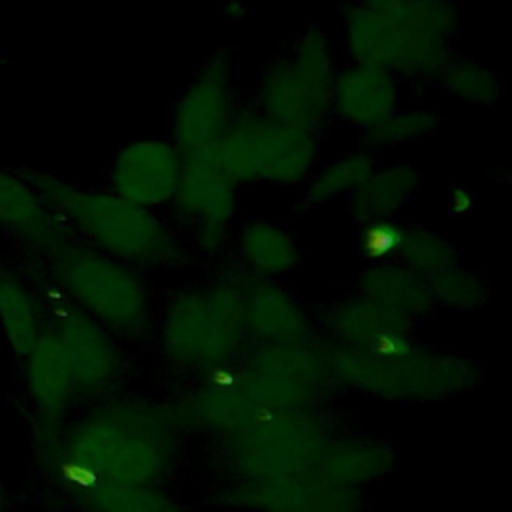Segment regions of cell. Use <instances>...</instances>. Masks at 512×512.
<instances>
[{
  "label": "cell",
  "instance_id": "obj_12",
  "mask_svg": "<svg viewBox=\"0 0 512 512\" xmlns=\"http://www.w3.org/2000/svg\"><path fill=\"white\" fill-rule=\"evenodd\" d=\"M234 50L220 46L206 56L172 108V142L182 154L222 138L234 114Z\"/></svg>",
  "mask_w": 512,
  "mask_h": 512
},
{
  "label": "cell",
  "instance_id": "obj_3",
  "mask_svg": "<svg viewBox=\"0 0 512 512\" xmlns=\"http://www.w3.org/2000/svg\"><path fill=\"white\" fill-rule=\"evenodd\" d=\"M244 274L228 270L206 286L174 292L160 318V348L186 372L210 376L238 362L244 340Z\"/></svg>",
  "mask_w": 512,
  "mask_h": 512
},
{
  "label": "cell",
  "instance_id": "obj_21",
  "mask_svg": "<svg viewBox=\"0 0 512 512\" xmlns=\"http://www.w3.org/2000/svg\"><path fill=\"white\" fill-rule=\"evenodd\" d=\"M244 328L254 344L298 342L312 338L302 304L274 278L244 274Z\"/></svg>",
  "mask_w": 512,
  "mask_h": 512
},
{
  "label": "cell",
  "instance_id": "obj_23",
  "mask_svg": "<svg viewBox=\"0 0 512 512\" xmlns=\"http://www.w3.org/2000/svg\"><path fill=\"white\" fill-rule=\"evenodd\" d=\"M420 184L422 172L410 162L376 166L348 194L350 214L360 226L394 220V216L406 206Z\"/></svg>",
  "mask_w": 512,
  "mask_h": 512
},
{
  "label": "cell",
  "instance_id": "obj_30",
  "mask_svg": "<svg viewBox=\"0 0 512 512\" xmlns=\"http://www.w3.org/2000/svg\"><path fill=\"white\" fill-rule=\"evenodd\" d=\"M434 80L456 100L476 108L494 106L502 92L500 76L492 66L460 54H452Z\"/></svg>",
  "mask_w": 512,
  "mask_h": 512
},
{
  "label": "cell",
  "instance_id": "obj_32",
  "mask_svg": "<svg viewBox=\"0 0 512 512\" xmlns=\"http://www.w3.org/2000/svg\"><path fill=\"white\" fill-rule=\"evenodd\" d=\"M426 282L430 286L436 306L452 310H478L486 304L490 296L486 280L478 272L464 268L458 262L432 274L430 278H426Z\"/></svg>",
  "mask_w": 512,
  "mask_h": 512
},
{
  "label": "cell",
  "instance_id": "obj_17",
  "mask_svg": "<svg viewBox=\"0 0 512 512\" xmlns=\"http://www.w3.org/2000/svg\"><path fill=\"white\" fill-rule=\"evenodd\" d=\"M328 342L368 354H396L410 348L414 322L362 296L360 292L336 300L326 312Z\"/></svg>",
  "mask_w": 512,
  "mask_h": 512
},
{
  "label": "cell",
  "instance_id": "obj_34",
  "mask_svg": "<svg viewBox=\"0 0 512 512\" xmlns=\"http://www.w3.org/2000/svg\"><path fill=\"white\" fill-rule=\"evenodd\" d=\"M474 208V196L464 184H456L448 190V210L452 214L464 216L470 214Z\"/></svg>",
  "mask_w": 512,
  "mask_h": 512
},
{
  "label": "cell",
  "instance_id": "obj_20",
  "mask_svg": "<svg viewBox=\"0 0 512 512\" xmlns=\"http://www.w3.org/2000/svg\"><path fill=\"white\" fill-rule=\"evenodd\" d=\"M400 82L384 68L350 62L336 70L332 116L366 134L400 106Z\"/></svg>",
  "mask_w": 512,
  "mask_h": 512
},
{
  "label": "cell",
  "instance_id": "obj_8",
  "mask_svg": "<svg viewBox=\"0 0 512 512\" xmlns=\"http://www.w3.org/2000/svg\"><path fill=\"white\" fill-rule=\"evenodd\" d=\"M216 148L238 186H298L318 168L320 136L248 108L236 110Z\"/></svg>",
  "mask_w": 512,
  "mask_h": 512
},
{
  "label": "cell",
  "instance_id": "obj_5",
  "mask_svg": "<svg viewBox=\"0 0 512 512\" xmlns=\"http://www.w3.org/2000/svg\"><path fill=\"white\" fill-rule=\"evenodd\" d=\"M52 282L112 334L142 340L150 330V298L140 274L92 248L70 240L46 256Z\"/></svg>",
  "mask_w": 512,
  "mask_h": 512
},
{
  "label": "cell",
  "instance_id": "obj_7",
  "mask_svg": "<svg viewBox=\"0 0 512 512\" xmlns=\"http://www.w3.org/2000/svg\"><path fill=\"white\" fill-rule=\"evenodd\" d=\"M332 438L316 410H268L240 432L216 438L232 480H264L314 470Z\"/></svg>",
  "mask_w": 512,
  "mask_h": 512
},
{
  "label": "cell",
  "instance_id": "obj_24",
  "mask_svg": "<svg viewBox=\"0 0 512 512\" xmlns=\"http://www.w3.org/2000/svg\"><path fill=\"white\" fill-rule=\"evenodd\" d=\"M358 292L412 322L436 308L426 278L396 260L372 262L360 274Z\"/></svg>",
  "mask_w": 512,
  "mask_h": 512
},
{
  "label": "cell",
  "instance_id": "obj_25",
  "mask_svg": "<svg viewBox=\"0 0 512 512\" xmlns=\"http://www.w3.org/2000/svg\"><path fill=\"white\" fill-rule=\"evenodd\" d=\"M242 268L254 276L278 278L302 260V250L294 234L282 224L266 218H254L242 224L236 238Z\"/></svg>",
  "mask_w": 512,
  "mask_h": 512
},
{
  "label": "cell",
  "instance_id": "obj_11",
  "mask_svg": "<svg viewBox=\"0 0 512 512\" xmlns=\"http://www.w3.org/2000/svg\"><path fill=\"white\" fill-rule=\"evenodd\" d=\"M170 206L174 220L200 254L214 258L226 250L238 210V184L228 174L216 142L184 154Z\"/></svg>",
  "mask_w": 512,
  "mask_h": 512
},
{
  "label": "cell",
  "instance_id": "obj_31",
  "mask_svg": "<svg viewBox=\"0 0 512 512\" xmlns=\"http://www.w3.org/2000/svg\"><path fill=\"white\" fill-rule=\"evenodd\" d=\"M442 118L436 110L422 106V104H410V106H398L388 118H384L378 126L368 130L364 134L368 148H398L406 144L420 142L434 134L440 126Z\"/></svg>",
  "mask_w": 512,
  "mask_h": 512
},
{
  "label": "cell",
  "instance_id": "obj_1",
  "mask_svg": "<svg viewBox=\"0 0 512 512\" xmlns=\"http://www.w3.org/2000/svg\"><path fill=\"white\" fill-rule=\"evenodd\" d=\"M178 426L166 406L148 400H114L76 420L46 446L64 490L90 480L162 486L178 462Z\"/></svg>",
  "mask_w": 512,
  "mask_h": 512
},
{
  "label": "cell",
  "instance_id": "obj_29",
  "mask_svg": "<svg viewBox=\"0 0 512 512\" xmlns=\"http://www.w3.org/2000/svg\"><path fill=\"white\" fill-rule=\"evenodd\" d=\"M388 260H396L422 278H430L432 274L456 264L458 254L442 234L424 226L396 222L392 254Z\"/></svg>",
  "mask_w": 512,
  "mask_h": 512
},
{
  "label": "cell",
  "instance_id": "obj_26",
  "mask_svg": "<svg viewBox=\"0 0 512 512\" xmlns=\"http://www.w3.org/2000/svg\"><path fill=\"white\" fill-rule=\"evenodd\" d=\"M82 512H182L178 500L162 486L90 480L66 490Z\"/></svg>",
  "mask_w": 512,
  "mask_h": 512
},
{
  "label": "cell",
  "instance_id": "obj_14",
  "mask_svg": "<svg viewBox=\"0 0 512 512\" xmlns=\"http://www.w3.org/2000/svg\"><path fill=\"white\" fill-rule=\"evenodd\" d=\"M216 500L248 512H360L362 492L324 480L314 470L264 480H230Z\"/></svg>",
  "mask_w": 512,
  "mask_h": 512
},
{
  "label": "cell",
  "instance_id": "obj_16",
  "mask_svg": "<svg viewBox=\"0 0 512 512\" xmlns=\"http://www.w3.org/2000/svg\"><path fill=\"white\" fill-rule=\"evenodd\" d=\"M178 430L230 436L256 422L268 410L256 404L236 382L232 368L202 376V382L166 404Z\"/></svg>",
  "mask_w": 512,
  "mask_h": 512
},
{
  "label": "cell",
  "instance_id": "obj_2",
  "mask_svg": "<svg viewBox=\"0 0 512 512\" xmlns=\"http://www.w3.org/2000/svg\"><path fill=\"white\" fill-rule=\"evenodd\" d=\"M16 174L92 248L132 268H170L186 260L178 234L154 210L110 190L76 186L44 170L22 166Z\"/></svg>",
  "mask_w": 512,
  "mask_h": 512
},
{
  "label": "cell",
  "instance_id": "obj_13",
  "mask_svg": "<svg viewBox=\"0 0 512 512\" xmlns=\"http://www.w3.org/2000/svg\"><path fill=\"white\" fill-rule=\"evenodd\" d=\"M46 288L50 328L60 340L76 382V392L100 394L124 374V356L112 332L78 308L56 284Z\"/></svg>",
  "mask_w": 512,
  "mask_h": 512
},
{
  "label": "cell",
  "instance_id": "obj_35",
  "mask_svg": "<svg viewBox=\"0 0 512 512\" xmlns=\"http://www.w3.org/2000/svg\"><path fill=\"white\" fill-rule=\"evenodd\" d=\"M250 14V6L244 0H226L222 4V16L230 22H244Z\"/></svg>",
  "mask_w": 512,
  "mask_h": 512
},
{
  "label": "cell",
  "instance_id": "obj_19",
  "mask_svg": "<svg viewBox=\"0 0 512 512\" xmlns=\"http://www.w3.org/2000/svg\"><path fill=\"white\" fill-rule=\"evenodd\" d=\"M26 384L42 424V438L52 440L60 434L62 418L76 392L74 374L68 356L52 332L44 326L38 340L24 356Z\"/></svg>",
  "mask_w": 512,
  "mask_h": 512
},
{
  "label": "cell",
  "instance_id": "obj_27",
  "mask_svg": "<svg viewBox=\"0 0 512 512\" xmlns=\"http://www.w3.org/2000/svg\"><path fill=\"white\" fill-rule=\"evenodd\" d=\"M0 328L12 352L24 360L38 340L44 322L36 296L0 258Z\"/></svg>",
  "mask_w": 512,
  "mask_h": 512
},
{
  "label": "cell",
  "instance_id": "obj_4",
  "mask_svg": "<svg viewBox=\"0 0 512 512\" xmlns=\"http://www.w3.org/2000/svg\"><path fill=\"white\" fill-rule=\"evenodd\" d=\"M336 384H346L382 402H440L472 390L480 366L456 352L414 342L396 354H368L324 340Z\"/></svg>",
  "mask_w": 512,
  "mask_h": 512
},
{
  "label": "cell",
  "instance_id": "obj_9",
  "mask_svg": "<svg viewBox=\"0 0 512 512\" xmlns=\"http://www.w3.org/2000/svg\"><path fill=\"white\" fill-rule=\"evenodd\" d=\"M232 374L266 410H316L336 384L324 340L314 338L244 348Z\"/></svg>",
  "mask_w": 512,
  "mask_h": 512
},
{
  "label": "cell",
  "instance_id": "obj_28",
  "mask_svg": "<svg viewBox=\"0 0 512 512\" xmlns=\"http://www.w3.org/2000/svg\"><path fill=\"white\" fill-rule=\"evenodd\" d=\"M374 168L376 156L374 150L368 146L332 158L328 164L316 168L310 174L304 186L300 206H306V210H310L334 198L348 196Z\"/></svg>",
  "mask_w": 512,
  "mask_h": 512
},
{
  "label": "cell",
  "instance_id": "obj_15",
  "mask_svg": "<svg viewBox=\"0 0 512 512\" xmlns=\"http://www.w3.org/2000/svg\"><path fill=\"white\" fill-rule=\"evenodd\" d=\"M184 154L172 140L136 138L122 144L110 164V192L146 210L170 206L180 174Z\"/></svg>",
  "mask_w": 512,
  "mask_h": 512
},
{
  "label": "cell",
  "instance_id": "obj_36",
  "mask_svg": "<svg viewBox=\"0 0 512 512\" xmlns=\"http://www.w3.org/2000/svg\"><path fill=\"white\" fill-rule=\"evenodd\" d=\"M4 506H6V490L2 484V476H0V512L4 510Z\"/></svg>",
  "mask_w": 512,
  "mask_h": 512
},
{
  "label": "cell",
  "instance_id": "obj_10",
  "mask_svg": "<svg viewBox=\"0 0 512 512\" xmlns=\"http://www.w3.org/2000/svg\"><path fill=\"white\" fill-rule=\"evenodd\" d=\"M386 24L388 72L400 80H434L454 54L460 12L452 0H362Z\"/></svg>",
  "mask_w": 512,
  "mask_h": 512
},
{
  "label": "cell",
  "instance_id": "obj_6",
  "mask_svg": "<svg viewBox=\"0 0 512 512\" xmlns=\"http://www.w3.org/2000/svg\"><path fill=\"white\" fill-rule=\"evenodd\" d=\"M336 54L330 36L306 28L282 56L262 72L254 110L276 122L318 134L332 118V84Z\"/></svg>",
  "mask_w": 512,
  "mask_h": 512
},
{
  "label": "cell",
  "instance_id": "obj_18",
  "mask_svg": "<svg viewBox=\"0 0 512 512\" xmlns=\"http://www.w3.org/2000/svg\"><path fill=\"white\" fill-rule=\"evenodd\" d=\"M0 228L48 256L76 238L70 226L16 172L0 168Z\"/></svg>",
  "mask_w": 512,
  "mask_h": 512
},
{
  "label": "cell",
  "instance_id": "obj_22",
  "mask_svg": "<svg viewBox=\"0 0 512 512\" xmlns=\"http://www.w3.org/2000/svg\"><path fill=\"white\" fill-rule=\"evenodd\" d=\"M394 466L396 452L380 438L332 436L322 450L314 472L328 482L360 490L364 484L388 476Z\"/></svg>",
  "mask_w": 512,
  "mask_h": 512
},
{
  "label": "cell",
  "instance_id": "obj_33",
  "mask_svg": "<svg viewBox=\"0 0 512 512\" xmlns=\"http://www.w3.org/2000/svg\"><path fill=\"white\" fill-rule=\"evenodd\" d=\"M394 228L396 220H384V222H372L364 224L360 232V246L368 260H388L392 254L394 244Z\"/></svg>",
  "mask_w": 512,
  "mask_h": 512
}]
</instances>
